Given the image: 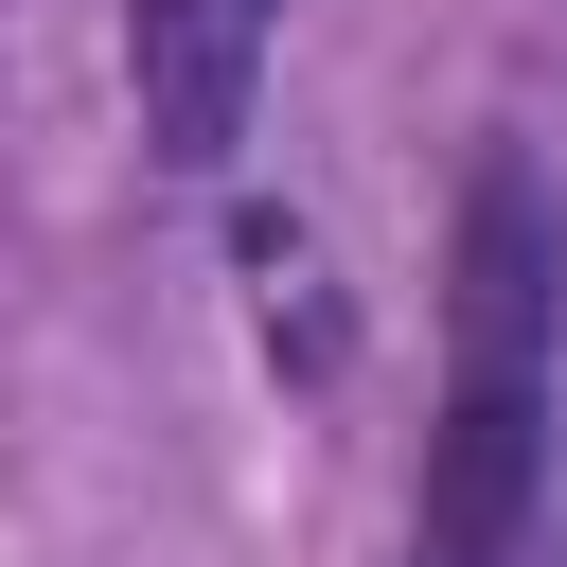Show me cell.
Returning <instances> with one entry per match:
<instances>
[{
  "label": "cell",
  "instance_id": "1",
  "mask_svg": "<svg viewBox=\"0 0 567 567\" xmlns=\"http://www.w3.org/2000/svg\"><path fill=\"white\" fill-rule=\"evenodd\" d=\"M266 35H284V0H124V89H142V142H159L177 177H213V159L248 142Z\"/></svg>",
  "mask_w": 567,
  "mask_h": 567
},
{
  "label": "cell",
  "instance_id": "2",
  "mask_svg": "<svg viewBox=\"0 0 567 567\" xmlns=\"http://www.w3.org/2000/svg\"><path fill=\"white\" fill-rule=\"evenodd\" d=\"M408 567H549V532H408Z\"/></svg>",
  "mask_w": 567,
  "mask_h": 567
}]
</instances>
